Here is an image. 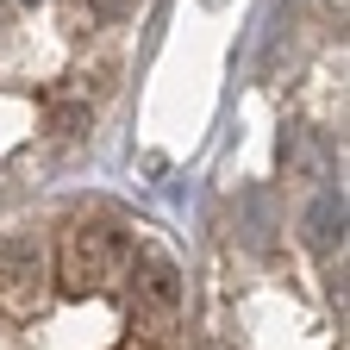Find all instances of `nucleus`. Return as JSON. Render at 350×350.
<instances>
[{"mask_svg":"<svg viewBox=\"0 0 350 350\" xmlns=\"http://www.w3.org/2000/svg\"><path fill=\"white\" fill-rule=\"evenodd\" d=\"M125 262H131V244H125V232H113V226H88V219H81V226L63 238V275H69L75 288L119 282Z\"/></svg>","mask_w":350,"mask_h":350,"instance_id":"1","label":"nucleus"},{"mask_svg":"<svg viewBox=\"0 0 350 350\" xmlns=\"http://www.w3.org/2000/svg\"><path fill=\"white\" fill-rule=\"evenodd\" d=\"M131 288H138L144 306H157V313H175V300H182V275H175V262L144 250L138 256V269H131Z\"/></svg>","mask_w":350,"mask_h":350,"instance_id":"2","label":"nucleus"},{"mask_svg":"<svg viewBox=\"0 0 350 350\" xmlns=\"http://www.w3.org/2000/svg\"><path fill=\"white\" fill-rule=\"evenodd\" d=\"M31 282H44V244L38 238H0V288L7 294H31Z\"/></svg>","mask_w":350,"mask_h":350,"instance_id":"3","label":"nucleus"},{"mask_svg":"<svg viewBox=\"0 0 350 350\" xmlns=\"http://www.w3.org/2000/svg\"><path fill=\"white\" fill-rule=\"evenodd\" d=\"M338 238H344V200L338 194H319L313 213H306V244H313V250H332Z\"/></svg>","mask_w":350,"mask_h":350,"instance_id":"4","label":"nucleus"}]
</instances>
